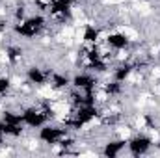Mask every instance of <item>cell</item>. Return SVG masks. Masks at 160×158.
<instances>
[{"label":"cell","mask_w":160,"mask_h":158,"mask_svg":"<svg viewBox=\"0 0 160 158\" xmlns=\"http://www.w3.org/2000/svg\"><path fill=\"white\" fill-rule=\"evenodd\" d=\"M75 2H77V4H88L89 0H75Z\"/></svg>","instance_id":"cell-10"},{"label":"cell","mask_w":160,"mask_h":158,"mask_svg":"<svg viewBox=\"0 0 160 158\" xmlns=\"http://www.w3.org/2000/svg\"><path fill=\"white\" fill-rule=\"evenodd\" d=\"M101 84V78L89 71H84V69H77L71 73V87L75 89H80V91H95Z\"/></svg>","instance_id":"cell-5"},{"label":"cell","mask_w":160,"mask_h":158,"mask_svg":"<svg viewBox=\"0 0 160 158\" xmlns=\"http://www.w3.org/2000/svg\"><path fill=\"white\" fill-rule=\"evenodd\" d=\"M9 26H11L9 19H8V17H4V15H0V34H2V32H8V30H9Z\"/></svg>","instance_id":"cell-9"},{"label":"cell","mask_w":160,"mask_h":158,"mask_svg":"<svg viewBox=\"0 0 160 158\" xmlns=\"http://www.w3.org/2000/svg\"><path fill=\"white\" fill-rule=\"evenodd\" d=\"M50 28L47 13L41 11H32L24 21L13 22L9 26V34L19 41H38Z\"/></svg>","instance_id":"cell-1"},{"label":"cell","mask_w":160,"mask_h":158,"mask_svg":"<svg viewBox=\"0 0 160 158\" xmlns=\"http://www.w3.org/2000/svg\"><path fill=\"white\" fill-rule=\"evenodd\" d=\"M69 134H73V132H69V128H67L65 125L58 123V121H48V123H45L41 128L36 130L38 140L41 141V145L47 147V149L58 145V143H60L65 136H69Z\"/></svg>","instance_id":"cell-2"},{"label":"cell","mask_w":160,"mask_h":158,"mask_svg":"<svg viewBox=\"0 0 160 158\" xmlns=\"http://www.w3.org/2000/svg\"><path fill=\"white\" fill-rule=\"evenodd\" d=\"M48 86L58 93H65L71 87V73L62 71V69H52L50 78H48Z\"/></svg>","instance_id":"cell-8"},{"label":"cell","mask_w":160,"mask_h":158,"mask_svg":"<svg viewBox=\"0 0 160 158\" xmlns=\"http://www.w3.org/2000/svg\"><path fill=\"white\" fill-rule=\"evenodd\" d=\"M153 140L147 132L143 130H138L134 132L128 140H127V155L128 156H134V158H140V156H147L153 153Z\"/></svg>","instance_id":"cell-3"},{"label":"cell","mask_w":160,"mask_h":158,"mask_svg":"<svg viewBox=\"0 0 160 158\" xmlns=\"http://www.w3.org/2000/svg\"><path fill=\"white\" fill-rule=\"evenodd\" d=\"M104 45H106L110 50L118 52V50H128L134 43H132V39H130V37H128L123 30H119V28H114V30H108V32H106Z\"/></svg>","instance_id":"cell-7"},{"label":"cell","mask_w":160,"mask_h":158,"mask_svg":"<svg viewBox=\"0 0 160 158\" xmlns=\"http://www.w3.org/2000/svg\"><path fill=\"white\" fill-rule=\"evenodd\" d=\"M50 65H41V63H28L24 67V78L28 84H32L36 89L48 86V78H50Z\"/></svg>","instance_id":"cell-4"},{"label":"cell","mask_w":160,"mask_h":158,"mask_svg":"<svg viewBox=\"0 0 160 158\" xmlns=\"http://www.w3.org/2000/svg\"><path fill=\"white\" fill-rule=\"evenodd\" d=\"M99 155L108 158H118L121 155H127V140L118 138V136H108L99 149Z\"/></svg>","instance_id":"cell-6"}]
</instances>
